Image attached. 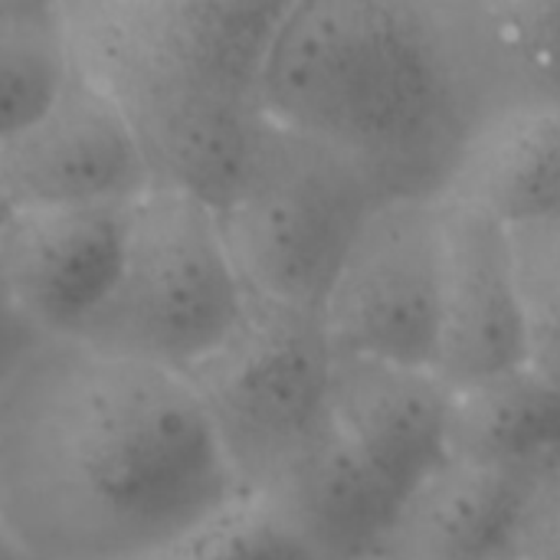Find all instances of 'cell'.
<instances>
[{
    "instance_id": "6da1fadb",
    "label": "cell",
    "mask_w": 560,
    "mask_h": 560,
    "mask_svg": "<svg viewBox=\"0 0 560 560\" xmlns=\"http://www.w3.org/2000/svg\"><path fill=\"white\" fill-rule=\"evenodd\" d=\"M236 492L184 374L39 338L0 387V532L26 560H135Z\"/></svg>"
},
{
    "instance_id": "7a4b0ae2",
    "label": "cell",
    "mask_w": 560,
    "mask_h": 560,
    "mask_svg": "<svg viewBox=\"0 0 560 560\" xmlns=\"http://www.w3.org/2000/svg\"><path fill=\"white\" fill-rule=\"evenodd\" d=\"M262 108L387 197H440L499 115L466 7L440 0H289Z\"/></svg>"
},
{
    "instance_id": "3957f363",
    "label": "cell",
    "mask_w": 560,
    "mask_h": 560,
    "mask_svg": "<svg viewBox=\"0 0 560 560\" xmlns=\"http://www.w3.org/2000/svg\"><path fill=\"white\" fill-rule=\"evenodd\" d=\"M282 3L62 0L72 66L128 121L154 187L223 210L262 131Z\"/></svg>"
},
{
    "instance_id": "277c9868",
    "label": "cell",
    "mask_w": 560,
    "mask_h": 560,
    "mask_svg": "<svg viewBox=\"0 0 560 560\" xmlns=\"http://www.w3.org/2000/svg\"><path fill=\"white\" fill-rule=\"evenodd\" d=\"M322 318L249 299L240 331L190 377L240 492L262 502L315 560L361 555L390 492L341 436L328 407Z\"/></svg>"
},
{
    "instance_id": "5b68a950",
    "label": "cell",
    "mask_w": 560,
    "mask_h": 560,
    "mask_svg": "<svg viewBox=\"0 0 560 560\" xmlns=\"http://www.w3.org/2000/svg\"><path fill=\"white\" fill-rule=\"evenodd\" d=\"M246 312L217 210L151 187L128 207L115 282L72 341L187 377L230 345Z\"/></svg>"
},
{
    "instance_id": "8992f818",
    "label": "cell",
    "mask_w": 560,
    "mask_h": 560,
    "mask_svg": "<svg viewBox=\"0 0 560 560\" xmlns=\"http://www.w3.org/2000/svg\"><path fill=\"white\" fill-rule=\"evenodd\" d=\"M384 197L348 158L269 121L243 187L217 210L249 299L322 315L358 233Z\"/></svg>"
},
{
    "instance_id": "52a82bcc",
    "label": "cell",
    "mask_w": 560,
    "mask_h": 560,
    "mask_svg": "<svg viewBox=\"0 0 560 560\" xmlns=\"http://www.w3.org/2000/svg\"><path fill=\"white\" fill-rule=\"evenodd\" d=\"M440 266V197H384L322 305L331 351L433 368Z\"/></svg>"
},
{
    "instance_id": "ba28073f",
    "label": "cell",
    "mask_w": 560,
    "mask_h": 560,
    "mask_svg": "<svg viewBox=\"0 0 560 560\" xmlns=\"http://www.w3.org/2000/svg\"><path fill=\"white\" fill-rule=\"evenodd\" d=\"M151 187L128 121L75 66L39 118L0 141V194L10 210L128 207Z\"/></svg>"
},
{
    "instance_id": "9c48e42d",
    "label": "cell",
    "mask_w": 560,
    "mask_h": 560,
    "mask_svg": "<svg viewBox=\"0 0 560 560\" xmlns=\"http://www.w3.org/2000/svg\"><path fill=\"white\" fill-rule=\"evenodd\" d=\"M440 338L433 371L472 387L525 364L528 308L509 226L489 210L440 194Z\"/></svg>"
},
{
    "instance_id": "30bf717a",
    "label": "cell",
    "mask_w": 560,
    "mask_h": 560,
    "mask_svg": "<svg viewBox=\"0 0 560 560\" xmlns=\"http://www.w3.org/2000/svg\"><path fill=\"white\" fill-rule=\"evenodd\" d=\"M128 207L7 213L0 226V285L39 338H75L98 312L121 262Z\"/></svg>"
},
{
    "instance_id": "8fae6325",
    "label": "cell",
    "mask_w": 560,
    "mask_h": 560,
    "mask_svg": "<svg viewBox=\"0 0 560 560\" xmlns=\"http://www.w3.org/2000/svg\"><path fill=\"white\" fill-rule=\"evenodd\" d=\"M453 397L456 390L433 368L331 354V417L364 466L397 499L450 456Z\"/></svg>"
},
{
    "instance_id": "7c38bea8",
    "label": "cell",
    "mask_w": 560,
    "mask_h": 560,
    "mask_svg": "<svg viewBox=\"0 0 560 560\" xmlns=\"http://www.w3.org/2000/svg\"><path fill=\"white\" fill-rule=\"evenodd\" d=\"M522 472L446 456L394 512L377 560H495L509 555Z\"/></svg>"
},
{
    "instance_id": "4fadbf2b",
    "label": "cell",
    "mask_w": 560,
    "mask_h": 560,
    "mask_svg": "<svg viewBox=\"0 0 560 560\" xmlns=\"http://www.w3.org/2000/svg\"><path fill=\"white\" fill-rule=\"evenodd\" d=\"M443 194L489 210L505 226L560 217V108L492 115Z\"/></svg>"
},
{
    "instance_id": "5bb4252c",
    "label": "cell",
    "mask_w": 560,
    "mask_h": 560,
    "mask_svg": "<svg viewBox=\"0 0 560 560\" xmlns=\"http://www.w3.org/2000/svg\"><path fill=\"white\" fill-rule=\"evenodd\" d=\"M560 446V397L525 364L453 397L450 456L522 472Z\"/></svg>"
},
{
    "instance_id": "9a60e30c",
    "label": "cell",
    "mask_w": 560,
    "mask_h": 560,
    "mask_svg": "<svg viewBox=\"0 0 560 560\" xmlns=\"http://www.w3.org/2000/svg\"><path fill=\"white\" fill-rule=\"evenodd\" d=\"M495 105L560 108V0L463 3Z\"/></svg>"
},
{
    "instance_id": "2e32d148",
    "label": "cell",
    "mask_w": 560,
    "mask_h": 560,
    "mask_svg": "<svg viewBox=\"0 0 560 560\" xmlns=\"http://www.w3.org/2000/svg\"><path fill=\"white\" fill-rule=\"evenodd\" d=\"M72 79L59 3L0 0V141L36 121Z\"/></svg>"
},
{
    "instance_id": "e0dca14e",
    "label": "cell",
    "mask_w": 560,
    "mask_h": 560,
    "mask_svg": "<svg viewBox=\"0 0 560 560\" xmlns=\"http://www.w3.org/2000/svg\"><path fill=\"white\" fill-rule=\"evenodd\" d=\"M135 560H308L279 518L246 492Z\"/></svg>"
},
{
    "instance_id": "ac0fdd59",
    "label": "cell",
    "mask_w": 560,
    "mask_h": 560,
    "mask_svg": "<svg viewBox=\"0 0 560 560\" xmlns=\"http://www.w3.org/2000/svg\"><path fill=\"white\" fill-rule=\"evenodd\" d=\"M509 555L515 560H560V446L522 476Z\"/></svg>"
},
{
    "instance_id": "d6986e66",
    "label": "cell",
    "mask_w": 560,
    "mask_h": 560,
    "mask_svg": "<svg viewBox=\"0 0 560 560\" xmlns=\"http://www.w3.org/2000/svg\"><path fill=\"white\" fill-rule=\"evenodd\" d=\"M528 315H560V217L509 226Z\"/></svg>"
},
{
    "instance_id": "ffe728a7",
    "label": "cell",
    "mask_w": 560,
    "mask_h": 560,
    "mask_svg": "<svg viewBox=\"0 0 560 560\" xmlns=\"http://www.w3.org/2000/svg\"><path fill=\"white\" fill-rule=\"evenodd\" d=\"M525 368L560 397V315H528Z\"/></svg>"
},
{
    "instance_id": "44dd1931",
    "label": "cell",
    "mask_w": 560,
    "mask_h": 560,
    "mask_svg": "<svg viewBox=\"0 0 560 560\" xmlns=\"http://www.w3.org/2000/svg\"><path fill=\"white\" fill-rule=\"evenodd\" d=\"M36 341H39V335L23 322V315L13 308V302L7 299V292L0 285V387Z\"/></svg>"
},
{
    "instance_id": "7402d4cb",
    "label": "cell",
    "mask_w": 560,
    "mask_h": 560,
    "mask_svg": "<svg viewBox=\"0 0 560 560\" xmlns=\"http://www.w3.org/2000/svg\"><path fill=\"white\" fill-rule=\"evenodd\" d=\"M0 560H26L13 545H10V538H7L3 532H0Z\"/></svg>"
},
{
    "instance_id": "603a6c76",
    "label": "cell",
    "mask_w": 560,
    "mask_h": 560,
    "mask_svg": "<svg viewBox=\"0 0 560 560\" xmlns=\"http://www.w3.org/2000/svg\"><path fill=\"white\" fill-rule=\"evenodd\" d=\"M7 213H10V207H7V200H3V194H0V226H3V220H7Z\"/></svg>"
},
{
    "instance_id": "cb8c5ba5",
    "label": "cell",
    "mask_w": 560,
    "mask_h": 560,
    "mask_svg": "<svg viewBox=\"0 0 560 560\" xmlns=\"http://www.w3.org/2000/svg\"><path fill=\"white\" fill-rule=\"evenodd\" d=\"M495 560H515L512 555H502V558H495Z\"/></svg>"
},
{
    "instance_id": "d4e9b609",
    "label": "cell",
    "mask_w": 560,
    "mask_h": 560,
    "mask_svg": "<svg viewBox=\"0 0 560 560\" xmlns=\"http://www.w3.org/2000/svg\"><path fill=\"white\" fill-rule=\"evenodd\" d=\"M374 560H377V558H374Z\"/></svg>"
}]
</instances>
